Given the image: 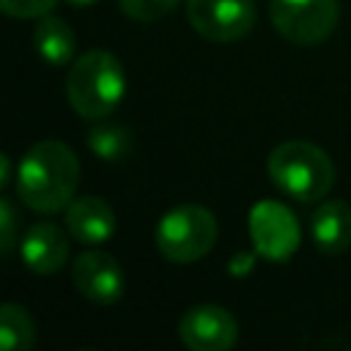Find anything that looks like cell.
<instances>
[{"instance_id":"cell-10","label":"cell","mask_w":351,"mask_h":351,"mask_svg":"<svg viewBox=\"0 0 351 351\" xmlns=\"http://www.w3.org/2000/svg\"><path fill=\"white\" fill-rule=\"evenodd\" d=\"M19 255L25 266L36 274H55L69 261V241L66 230L55 222H36L25 230L19 241Z\"/></svg>"},{"instance_id":"cell-20","label":"cell","mask_w":351,"mask_h":351,"mask_svg":"<svg viewBox=\"0 0 351 351\" xmlns=\"http://www.w3.org/2000/svg\"><path fill=\"white\" fill-rule=\"evenodd\" d=\"M69 5H74V8H85V5H93V3H99V0H66Z\"/></svg>"},{"instance_id":"cell-19","label":"cell","mask_w":351,"mask_h":351,"mask_svg":"<svg viewBox=\"0 0 351 351\" xmlns=\"http://www.w3.org/2000/svg\"><path fill=\"white\" fill-rule=\"evenodd\" d=\"M11 181V159L8 154H0V186H8Z\"/></svg>"},{"instance_id":"cell-14","label":"cell","mask_w":351,"mask_h":351,"mask_svg":"<svg viewBox=\"0 0 351 351\" xmlns=\"http://www.w3.org/2000/svg\"><path fill=\"white\" fill-rule=\"evenodd\" d=\"M85 145L101 162H123L132 154V148H134V137H132V132L126 126H118V123H96L88 132Z\"/></svg>"},{"instance_id":"cell-6","label":"cell","mask_w":351,"mask_h":351,"mask_svg":"<svg viewBox=\"0 0 351 351\" xmlns=\"http://www.w3.org/2000/svg\"><path fill=\"white\" fill-rule=\"evenodd\" d=\"M250 239L258 255L271 263H285L299 250L302 228L291 208L277 200H261L250 211Z\"/></svg>"},{"instance_id":"cell-15","label":"cell","mask_w":351,"mask_h":351,"mask_svg":"<svg viewBox=\"0 0 351 351\" xmlns=\"http://www.w3.org/2000/svg\"><path fill=\"white\" fill-rule=\"evenodd\" d=\"M36 340L33 318L25 307L5 302L0 310V348L3 351H30Z\"/></svg>"},{"instance_id":"cell-12","label":"cell","mask_w":351,"mask_h":351,"mask_svg":"<svg viewBox=\"0 0 351 351\" xmlns=\"http://www.w3.org/2000/svg\"><path fill=\"white\" fill-rule=\"evenodd\" d=\"M310 239L324 255H340L351 247V206L346 200H324L310 217Z\"/></svg>"},{"instance_id":"cell-1","label":"cell","mask_w":351,"mask_h":351,"mask_svg":"<svg viewBox=\"0 0 351 351\" xmlns=\"http://www.w3.org/2000/svg\"><path fill=\"white\" fill-rule=\"evenodd\" d=\"M77 184L80 162L60 140H41L27 148L16 170V195L38 214L66 211V206L74 200Z\"/></svg>"},{"instance_id":"cell-2","label":"cell","mask_w":351,"mask_h":351,"mask_svg":"<svg viewBox=\"0 0 351 351\" xmlns=\"http://www.w3.org/2000/svg\"><path fill=\"white\" fill-rule=\"evenodd\" d=\"M126 96V71L107 49L82 52L66 74V99L85 121L107 118Z\"/></svg>"},{"instance_id":"cell-9","label":"cell","mask_w":351,"mask_h":351,"mask_svg":"<svg viewBox=\"0 0 351 351\" xmlns=\"http://www.w3.org/2000/svg\"><path fill=\"white\" fill-rule=\"evenodd\" d=\"M71 280L77 291L93 304H115L123 296L126 277L121 263L101 250H88L71 263Z\"/></svg>"},{"instance_id":"cell-17","label":"cell","mask_w":351,"mask_h":351,"mask_svg":"<svg viewBox=\"0 0 351 351\" xmlns=\"http://www.w3.org/2000/svg\"><path fill=\"white\" fill-rule=\"evenodd\" d=\"M55 5L58 0H0V8L14 19H38Z\"/></svg>"},{"instance_id":"cell-5","label":"cell","mask_w":351,"mask_h":351,"mask_svg":"<svg viewBox=\"0 0 351 351\" xmlns=\"http://www.w3.org/2000/svg\"><path fill=\"white\" fill-rule=\"evenodd\" d=\"M274 30L299 47H313L329 38L337 25V0H269Z\"/></svg>"},{"instance_id":"cell-8","label":"cell","mask_w":351,"mask_h":351,"mask_svg":"<svg viewBox=\"0 0 351 351\" xmlns=\"http://www.w3.org/2000/svg\"><path fill=\"white\" fill-rule=\"evenodd\" d=\"M178 337L189 351H230L239 340V324L219 304H195L181 315Z\"/></svg>"},{"instance_id":"cell-3","label":"cell","mask_w":351,"mask_h":351,"mask_svg":"<svg viewBox=\"0 0 351 351\" xmlns=\"http://www.w3.org/2000/svg\"><path fill=\"white\" fill-rule=\"evenodd\" d=\"M266 170L271 184L299 203L321 200L335 186V165L329 154L304 140L280 143L269 154Z\"/></svg>"},{"instance_id":"cell-7","label":"cell","mask_w":351,"mask_h":351,"mask_svg":"<svg viewBox=\"0 0 351 351\" xmlns=\"http://www.w3.org/2000/svg\"><path fill=\"white\" fill-rule=\"evenodd\" d=\"M255 0H186V19L203 38L228 44L247 36L255 25Z\"/></svg>"},{"instance_id":"cell-13","label":"cell","mask_w":351,"mask_h":351,"mask_svg":"<svg viewBox=\"0 0 351 351\" xmlns=\"http://www.w3.org/2000/svg\"><path fill=\"white\" fill-rule=\"evenodd\" d=\"M33 44H36V52L38 58L47 63V66H69L71 58H74V30L60 19V16H38L36 22V30H33Z\"/></svg>"},{"instance_id":"cell-18","label":"cell","mask_w":351,"mask_h":351,"mask_svg":"<svg viewBox=\"0 0 351 351\" xmlns=\"http://www.w3.org/2000/svg\"><path fill=\"white\" fill-rule=\"evenodd\" d=\"M16 241V214L8 197H0V252L11 255Z\"/></svg>"},{"instance_id":"cell-11","label":"cell","mask_w":351,"mask_h":351,"mask_svg":"<svg viewBox=\"0 0 351 351\" xmlns=\"http://www.w3.org/2000/svg\"><path fill=\"white\" fill-rule=\"evenodd\" d=\"M66 230L80 244H88V247L104 244L115 233V211L99 195L74 197L66 206Z\"/></svg>"},{"instance_id":"cell-4","label":"cell","mask_w":351,"mask_h":351,"mask_svg":"<svg viewBox=\"0 0 351 351\" xmlns=\"http://www.w3.org/2000/svg\"><path fill=\"white\" fill-rule=\"evenodd\" d=\"M217 217L195 203L170 208L156 225V250L170 263H192L217 244Z\"/></svg>"},{"instance_id":"cell-16","label":"cell","mask_w":351,"mask_h":351,"mask_svg":"<svg viewBox=\"0 0 351 351\" xmlns=\"http://www.w3.org/2000/svg\"><path fill=\"white\" fill-rule=\"evenodd\" d=\"M181 0H118L121 11L134 22H156L167 16Z\"/></svg>"}]
</instances>
